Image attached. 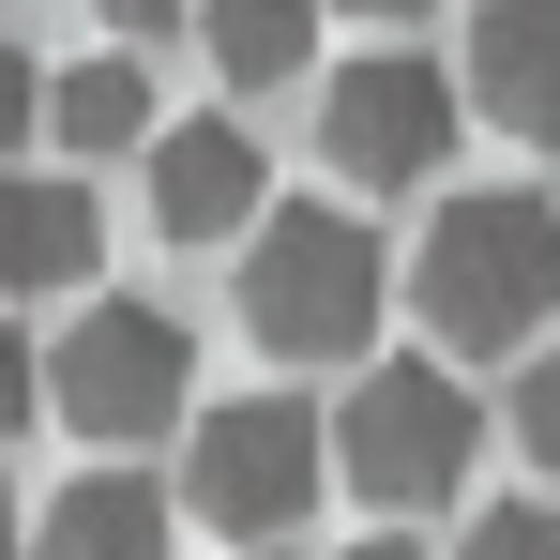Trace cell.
Returning <instances> with one entry per match:
<instances>
[{
    "label": "cell",
    "mask_w": 560,
    "mask_h": 560,
    "mask_svg": "<svg viewBox=\"0 0 560 560\" xmlns=\"http://www.w3.org/2000/svg\"><path fill=\"white\" fill-rule=\"evenodd\" d=\"M106 212L92 167H0V288H92Z\"/></svg>",
    "instance_id": "cell-8"
},
{
    "label": "cell",
    "mask_w": 560,
    "mask_h": 560,
    "mask_svg": "<svg viewBox=\"0 0 560 560\" xmlns=\"http://www.w3.org/2000/svg\"><path fill=\"white\" fill-rule=\"evenodd\" d=\"M46 137H61L77 167L152 152V77H137V61H61V77H46Z\"/></svg>",
    "instance_id": "cell-12"
},
{
    "label": "cell",
    "mask_w": 560,
    "mask_h": 560,
    "mask_svg": "<svg viewBox=\"0 0 560 560\" xmlns=\"http://www.w3.org/2000/svg\"><path fill=\"white\" fill-rule=\"evenodd\" d=\"M183 394H197V334L167 318V303H77V334L46 349V409L77 424V440H152V424H183Z\"/></svg>",
    "instance_id": "cell-4"
},
{
    "label": "cell",
    "mask_w": 560,
    "mask_h": 560,
    "mask_svg": "<svg viewBox=\"0 0 560 560\" xmlns=\"http://www.w3.org/2000/svg\"><path fill=\"white\" fill-rule=\"evenodd\" d=\"M31 121H46V61L0 31V167H15V137H31Z\"/></svg>",
    "instance_id": "cell-15"
},
{
    "label": "cell",
    "mask_w": 560,
    "mask_h": 560,
    "mask_svg": "<svg viewBox=\"0 0 560 560\" xmlns=\"http://www.w3.org/2000/svg\"><path fill=\"white\" fill-rule=\"evenodd\" d=\"M515 455L560 469V349H530V378H515Z\"/></svg>",
    "instance_id": "cell-14"
},
{
    "label": "cell",
    "mask_w": 560,
    "mask_h": 560,
    "mask_svg": "<svg viewBox=\"0 0 560 560\" xmlns=\"http://www.w3.org/2000/svg\"><path fill=\"white\" fill-rule=\"evenodd\" d=\"M378 303H394V258L378 228H349L334 197H288L243 243V334L288 349V364H334V349H378Z\"/></svg>",
    "instance_id": "cell-2"
},
{
    "label": "cell",
    "mask_w": 560,
    "mask_h": 560,
    "mask_svg": "<svg viewBox=\"0 0 560 560\" xmlns=\"http://www.w3.org/2000/svg\"><path fill=\"white\" fill-rule=\"evenodd\" d=\"M31 560H167V485L152 469H77L31 515Z\"/></svg>",
    "instance_id": "cell-10"
},
{
    "label": "cell",
    "mask_w": 560,
    "mask_h": 560,
    "mask_svg": "<svg viewBox=\"0 0 560 560\" xmlns=\"http://www.w3.org/2000/svg\"><path fill=\"white\" fill-rule=\"evenodd\" d=\"M15 546H31V515H15V500H0V560H15Z\"/></svg>",
    "instance_id": "cell-19"
},
{
    "label": "cell",
    "mask_w": 560,
    "mask_h": 560,
    "mask_svg": "<svg viewBox=\"0 0 560 560\" xmlns=\"http://www.w3.org/2000/svg\"><path fill=\"white\" fill-rule=\"evenodd\" d=\"M349 560H424V546H409V530H364V546H349Z\"/></svg>",
    "instance_id": "cell-18"
},
{
    "label": "cell",
    "mask_w": 560,
    "mask_h": 560,
    "mask_svg": "<svg viewBox=\"0 0 560 560\" xmlns=\"http://www.w3.org/2000/svg\"><path fill=\"white\" fill-rule=\"evenodd\" d=\"M364 15H424V0H364Z\"/></svg>",
    "instance_id": "cell-20"
},
{
    "label": "cell",
    "mask_w": 560,
    "mask_h": 560,
    "mask_svg": "<svg viewBox=\"0 0 560 560\" xmlns=\"http://www.w3.org/2000/svg\"><path fill=\"white\" fill-rule=\"evenodd\" d=\"M258 212H273V167H258L243 121H167L152 137V228L167 243H258Z\"/></svg>",
    "instance_id": "cell-7"
},
{
    "label": "cell",
    "mask_w": 560,
    "mask_h": 560,
    "mask_svg": "<svg viewBox=\"0 0 560 560\" xmlns=\"http://www.w3.org/2000/svg\"><path fill=\"white\" fill-rule=\"evenodd\" d=\"M31 409H46V349H31V334H15V318H0V440H15V424H31Z\"/></svg>",
    "instance_id": "cell-16"
},
{
    "label": "cell",
    "mask_w": 560,
    "mask_h": 560,
    "mask_svg": "<svg viewBox=\"0 0 560 560\" xmlns=\"http://www.w3.org/2000/svg\"><path fill=\"white\" fill-rule=\"evenodd\" d=\"M167 15H197V0H106V31H167Z\"/></svg>",
    "instance_id": "cell-17"
},
{
    "label": "cell",
    "mask_w": 560,
    "mask_h": 560,
    "mask_svg": "<svg viewBox=\"0 0 560 560\" xmlns=\"http://www.w3.org/2000/svg\"><path fill=\"white\" fill-rule=\"evenodd\" d=\"M197 46L228 92H288L318 61V0H197Z\"/></svg>",
    "instance_id": "cell-11"
},
{
    "label": "cell",
    "mask_w": 560,
    "mask_h": 560,
    "mask_svg": "<svg viewBox=\"0 0 560 560\" xmlns=\"http://www.w3.org/2000/svg\"><path fill=\"white\" fill-rule=\"evenodd\" d=\"M318 485H334V424H318L303 394H243V409H212L183 440V500L212 530H243V546H273Z\"/></svg>",
    "instance_id": "cell-5"
},
{
    "label": "cell",
    "mask_w": 560,
    "mask_h": 560,
    "mask_svg": "<svg viewBox=\"0 0 560 560\" xmlns=\"http://www.w3.org/2000/svg\"><path fill=\"white\" fill-rule=\"evenodd\" d=\"M318 152H334V183H440V152H455V77L440 61H334V92H318Z\"/></svg>",
    "instance_id": "cell-6"
},
{
    "label": "cell",
    "mask_w": 560,
    "mask_h": 560,
    "mask_svg": "<svg viewBox=\"0 0 560 560\" xmlns=\"http://www.w3.org/2000/svg\"><path fill=\"white\" fill-rule=\"evenodd\" d=\"M409 303H424L440 349H530L560 318V212L515 197V183L455 197V212L424 228V258H409Z\"/></svg>",
    "instance_id": "cell-1"
},
{
    "label": "cell",
    "mask_w": 560,
    "mask_h": 560,
    "mask_svg": "<svg viewBox=\"0 0 560 560\" xmlns=\"http://www.w3.org/2000/svg\"><path fill=\"white\" fill-rule=\"evenodd\" d=\"M455 560H560V515L546 500H485V515L455 530Z\"/></svg>",
    "instance_id": "cell-13"
},
{
    "label": "cell",
    "mask_w": 560,
    "mask_h": 560,
    "mask_svg": "<svg viewBox=\"0 0 560 560\" xmlns=\"http://www.w3.org/2000/svg\"><path fill=\"white\" fill-rule=\"evenodd\" d=\"M469 455H485V409H469L455 364H364V378H349V409H334V485H364L378 515L455 500Z\"/></svg>",
    "instance_id": "cell-3"
},
{
    "label": "cell",
    "mask_w": 560,
    "mask_h": 560,
    "mask_svg": "<svg viewBox=\"0 0 560 560\" xmlns=\"http://www.w3.org/2000/svg\"><path fill=\"white\" fill-rule=\"evenodd\" d=\"M469 106L500 137H560V0H485L469 15Z\"/></svg>",
    "instance_id": "cell-9"
}]
</instances>
